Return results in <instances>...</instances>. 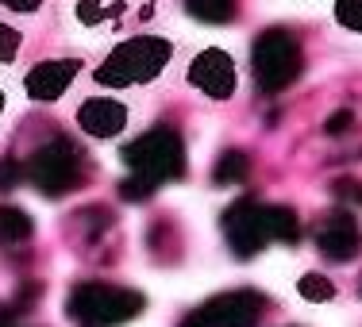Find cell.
<instances>
[{"label":"cell","instance_id":"8fae6325","mask_svg":"<svg viewBox=\"0 0 362 327\" xmlns=\"http://www.w3.org/2000/svg\"><path fill=\"white\" fill-rule=\"evenodd\" d=\"M316 243H320V251L327 258H335V262H347V258H355L358 251V227L351 216H327L320 227H316Z\"/></svg>","mask_w":362,"mask_h":327},{"label":"cell","instance_id":"2e32d148","mask_svg":"<svg viewBox=\"0 0 362 327\" xmlns=\"http://www.w3.org/2000/svg\"><path fill=\"white\" fill-rule=\"evenodd\" d=\"M20 42H23L20 31L8 28V23H0V62H12V58L20 54Z\"/></svg>","mask_w":362,"mask_h":327},{"label":"cell","instance_id":"4fadbf2b","mask_svg":"<svg viewBox=\"0 0 362 327\" xmlns=\"http://www.w3.org/2000/svg\"><path fill=\"white\" fill-rule=\"evenodd\" d=\"M185 8L204 23H223L235 16V0H185Z\"/></svg>","mask_w":362,"mask_h":327},{"label":"cell","instance_id":"ba28073f","mask_svg":"<svg viewBox=\"0 0 362 327\" xmlns=\"http://www.w3.org/2000/svg\"><path fill=\"white\" fill-rule=\"evenodd\" d=\"M189 85L201 89L209 100H228L235 93V62H231V54L216 47L201 50L193 58V66H189Z\"/></svg>","mask_w":362,"mask_h":327},{"label":"cell","instance_id":"3957f363","mask_svg":"<svg viewBox=\"0 0 362 327\" xmlns=\"http://www.w3.org/2000/svg\"><path fill=\"white\" fill-rule=\"evenodd\" d=\"M181 158H185V150H181V139L174 131H146L139 135L132 146L124 150V162L127 170H132V177H139L143 185H162L170 182V177L181 174Z\"/></svg>","mask_w":362,"mask_h":327},{"label":"cell","instance_id":"5b68a950","mask_svg":"<svg viewBox=\"0 0 362 327\" xmlns=\"http://www.w3.org/2000/svg\"><path fill=\"white\" fill-rule=\"evenodd\" d=\"M31 182H35L47 196H58L66 189H74L81 182V150L70 139H54L31 158Z\"/></svg>","mask_w":362,"mask_h":327},{"label":"cell","instance_id":"ac0fdd59","mask_svg":"<svg viewBox=\"0 0 362 327\" xmlns=\"http://www.w3.org/2000/svg\"><path fill=\"white\" fill-rule=\"evenodd\" d=\"M23 182V170L16 162H0V189H16Z\"/></svg>","mask_w":362,"mask_h":327},{"label":"cell","instance_id":"5bb4252c","mask_svg":"<svg viewBox=\"0 0 362 327\" xmlns=\"http://www.w3.org/2000/svg\"><path fill=\"white\" fill-rule=\"evenodd\" d=\"M247 170H251V162H247L239 150H228V154H223V158L216 162L212 177H216L220 185H235V182H243V177H247Z\"/></svg>","mask_w":362,"mask_h":327},{"label":"cell","instance_id":"7a4b0ae2","mask_svg":"<svg viewBox=\"0 0 362 327\" xmlns=\"http://www.w3.org/2000/svg\"><path fill=\"white\" fill-rule=\"evenodd\" d=\"M139 312H143L139 292L108 285V281H85L66 300V316L77 327H116L124 320H135Z\"/></svg>","mask_w":362,"mask_h":327},{"label":"cell","instance_id":"8992f818","mask_svg":"<svg viewBox=\"0 0 362 327\" xmlns=\"http://www.w3.org/2000/svg\"><path fill=\"white\" fill-rule=\"evenodd\" d=\"M223 235H228L231 251L239 258L258 254L266 243H274L270 208H266V204H255V201H239L235 208H228V216H223Z\"/></svg>","mask_w":362,"mask_h":327},{"label":"cell","instance_id":"30bf717a","mask_svg":"<svg viewBox=\"0 0 362 327\" xmlns=\"http://www.w3.org/2000/svg\"><path fill=\"white\" fill-rule=\"evenodd\" d=\"M127 105H119V100L112 97H89L81 108H77V127H81L85 135H93V139H112V135H119L127 127Z\"/></svg>","mask_w":362,"mask_h":327},{"label":"cell","instance_id":"9a60e30c","mask_svg":"<svg viewBox=\"0 0 362 327\" xmlns=\"http://www.w3.org/2000/svg\"><path fill=\"white\" fill-rule=\"evenodd\" d=\"M300 297L305 300H332L335 285L327 278H320V273H305V278H300Z\"/></svg>","mask_w":362,"mask_h":327},{"label":"cell","instance_id":"7c38bea8","mask_svg":"<svg viewBox=\"0 0 362 327\" xmlns=\"http://www.w3.org/2000/svg\"><path fill=\"white\" fill-rule=\"evenodd\" d=\"M35 235V220L20 208H0V243L4 246H20Z\"/></svg>","mask_w":362,"mask_h":327},{"label":"cell","instance_id":"d6986e66","mask_svg":"<svg viewBox=\"0 0 362 327\" xmlns=\"http://www.w3.org/2000/svg\"><path fill=\"white\" fill-rule=\"evenodd\" d=\"M20 320H23V308L16 304H0V327H20Z\"/></svg>","mask_w":362,"mask_h":327},{"label":"cell","instance_id":"44dd1931","mask_svg":"<svg viewBox=\"0 0 362 327\" xmlns=\"http://www.w3.org/2000/svg\"><path fill=\"white\" fill-rule=\"evenodd\" d=\"M343 124L351 127V112H335V116L327 119V131H332V135H339V131H343Z\"/></svg>","mask_w":362,"mask_h":327},{"label":"cell","instance_id":"603a6c76","mask_svg":"<svg viewBox=\"0 0 362 327\" xmlns=\"http://www.w3.org/2000/svg\"><path fill=\"white\" fill-rule=\"evenodd\" d=\"M0 112H4V93H0Z\"/></svg>","mask_w":362,"mask_h":327},{"label":"cell","instance_id":"9c48e42d","mask_svg":"<svg viewBox=\"0 0 362 327\" xmlns=\"http://www.w3.org/2000/svg\"><path fill=\"white\" fill-rule=\"evenodd\" d=\"M77 73H81V58H50V62L31 66L23 77V89L31 100H58Z\"/></svg>","mask_w":362,"mask_h":327},{"label":"cell","instance_id":"277c9868","mask_svg":"<svg viewBox=\"0 0 362 327\" xmlns=\"http://www.w3.org/2000/svg\"><path fill=\"white\" fill-rule=\"evenodd\" d=\"M300 73V47L289 31H266L255 42V77L262 93H281Z\"/></svg>","mask_w":362,"mask_h":327},{"label":"cell","instance_id":"6da1fadb","mask_svg":"<svg viewBox=\"0 0 362 327\" xmlns=\"http://www.w3.org/2000/svg\"><path fill=\"white\" fill-rule=\"evenodd\" d=\"M170 62H174V42L166 35H135L116 42L105 62L93 70V77L108 89H132V85H151L154 77H162Z\"/></svg>","mask_w":362,"mask_h":327},{"label":"cell","instance_id":"ffe728a7","mask_svg":"<svg viewBox=\"0 0 362 327\" xmlns=\"http://www.w3.org/2000/svg\"><path fill=\"white\" fill-rule=\"evenodd\" d=\"M0 8H12V12H39L42 0H0Z\"/></svg>","mask_w":362,"mask_h":327},{"label":"cell","instance_id":"e0dca14e","mask_svg":"<svg viewBox=\"0 0 362 327\" xmlns=\"http://www.w3.org/2000/svg\"><path fill=\"white\" fill-rule=\"evenodd\" d=\"M358 4H362V0H339V4H335V20H339L347 31H358V28H362Z\"/></svg>","mask_w":362,"mask_h":327},{"label":"cell","instance_id":"7402d4cb","mask_svg":"<svg viewBox=\"0 0 362 327\" xmlns=\"http://www.w3.org/2000/svg\"><path fill=\"white\" fill-rule=\"evenodd\" d=\"M181 327H204V323L197 320V316H189V320H181Z\"/></svg>","mask_w":362,"mask_h":327},{"label":"cell","instance_id":"52a82bcc","mask_svg":"<svg viewBox=\"0 0 362 327\" xmlns=\"http://www.w3.org/2000/svg\"><path fill=\"white\" fill-rule=\"evenodd\" d=\"M262 316H266V297H258L251 289H235L223 292V297H212L197 312V320L204 327H258Z\"/></svg>","mask_w":362,"mask_h":327}]
</instances>
